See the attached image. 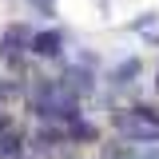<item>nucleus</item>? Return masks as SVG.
Segmentation results:
<instances>
[{
  "mask_svg": "<svg viewBox=\"0 0 159 159\" xmlns=\"http://www.w3.org/2000/svg\"><path fill=\"white\" fill-rule=\"evenodd\" d=\"M155 96H159V72H155Z\"/></svg>",
  "mask_w": 159,
  "mask_h": 159,
  "instance_id": "13",
  "label": "nucleus"
},
{
  "mask_svg": "<svg viewBox=\"0 0 159 159\" xmlns=\"http://www.w3.org/2000/svg\"><path fill=\"white\" fill-rule=\"evenodd\" d=\"M64 64V72H60V84L72 92L76 99H92L99 92V72H92V68H80V64H72V60L64 56L60 60Z\"/></svg>",
  "mask_w": 159,
  "mask_h": 159,
  "instance_id": "3",
  "label": "nucleus"
},
{
  "mask_svg": "<svg viewBox=\"0 0 159 159\" xmlns=\"http://www.w3.org/2000/svg\"><path fill=\"white\" fill-rule=\"evenodd\" d=\"M155 24H159V12H139L135 20H127V32H147Z\"/></svg>",
  "mask_w": 159,
  "mask_h": 159,
  "instance_id": "10",
  "label": "nucleus"
},
{
  "mask_svg": "<svg viewBox=\"0 0 159 159\" xmlns=\"http://www.w3.org/2000/svg\"><path fill=\"white\" fill-rule=\"evenodd\" d=\"M20 155H28V135L20 127L0 131V159H20Z\"/></svg>",
  "mask_w": 159,
  "mask_h": 159,
  "instance_id": "8",
  "label": "nucleus"
},
{
  "mask_svg": "<svg viewBox=\"0 0 159 159\" xmlns=\"http://www.w3.org/2000/svg\"><path fill=\"white\" fill-rule=\"evenodd\" d=\"M28 116H36L40 123H76L84 119V99H76L60 76H28V99H24Z\"/></svg>",
  "mask_w": 159,
  "mask_h": 159,
  "instance_id": "1",
  "label": "nucleus"
},
{
  "mask_svg": "<svg viewBox=\"0 0 159 159\" xmlns=\"http://www.w3.org/2000/svg\"><path fill=\"white\" fill-rule=\"evenodd\" d=\"M68 143L72 147H96V143H103V131L92 119H76V123H68Z\"/></svg>",
  "mask_w": 159,
  "mask_h": 159,
  "instance_id": "6",
  "label": "nucleus"
},
{
  "mask_svg": "<svg viewBox=\"0 0 159 159\" xmlns=\"http://www.w3.org/2000/svg\"><path fill=\"white\" fill-rule=\"evenodd\" d=\"M32 8H36L40 16H56V0H28Z\"/></svg>",
  "mask_w": 159,
  "mask_h": 159,
  "instance_id": "11",
  "label": "nucleus"
},
{
  "mask_svg": "<svg viewBox=\"0 0 159 159\" xmlns=\"http://www.w3.org/2000/svg\"><path fill=\"white\" fill-rule=\"evenodd\" d=\"M64 44H68L64 28H36V36L28 44V56L32 60H64Z\"/></svg>",
  "mask_w": 159,
  "mask_h": 159,
  "instance_id": "4",
  "label": "nucleus"
},
{
  "mask_svg": "<svg viewBox=\"0 0 159 159\" xmlns=\"http://www.w3.org/2000/svg\"><path fill=\"white\" fill-rule=\"evenodd\" d=\"M139 72H143V60L139 56H123L119 64H111V68L103 72V88H111V92H116V88H131L139 80Z\"/></svg>",
  "mask_w": 159,
  "mask_h": 159,
  "instance_id": "5",
  "label": "nucleus"
},
{
  "mask_svg": "<svg viewBox=\"0 0 159 159\" xmlns=\"http://www.w3.org/2000/svg\"><path fill=\"white\" fill-rule=\"evenodd\" d=\"M131 111H135V116H143L147 123H155V127H159V103H155V99H135V103H131Z\"/></svg>",
  "mask_w": 159,
  "mask_h": 159,
  "instance_id": "9",
  "label": "nucleus"
},
{
  "mask_svg": "<svg viewBox=\"0 0 159 159\" xmlns=\"http://www.w3.org/2000/svg\"><path fill=\"white\" fill-rule=\"evenodd\" d=\"M107 123H111V131H116L119 139H127V143H135V147L159 143V127L147 123L143 116H135L131 107H111V111H107Z\"/></svg>",
  "mask_w": 159,
  "mask_h": 159,
  "instance_id": "2",
  "label": "nucleus"
},
{
  "mask_svg": "<svg viewBox=\"0 0 159 159\" xmlns=\"http://www.w3.org/2000/svg\"><path fill=\"white\" fill-rule=\"evenodd\" d=\"M135 159H159V143H151V147H135Z\"/></svg>",
  "mask_w": 159,
  "mask_h": 159,
  "instance_id": "12",
  "label": "nucleus"
},
{
  "mask_svg": "<svg viewBox=\"0 0 159 159\" xmlns=\"http://www.w3.org/2000/svg\"><path fill=\"white\" fill-rule=\"evenodd\" d=\"M20 159H36V155H32V151H28V155H20Z\"/></svg>",
  "mask_w": 159,
  "mask_h": 159,
  "instance_id": "14",
  "label": "nucleus"
},
{
  "mask_svg": "<svg viewBox=\"0 0 159 159\" xmlns=\"http://www.w3.org/2000/svg\"><path fill=\"white\" fill-rule=\"evenodd\" d=\"M28 99V80L24 76H0V107H12Z\"/></svg>",
  "mask_w": 159,
  "mask_h": 159,
  "instance_id": "7",
  "label": "nucleus"
}]
</instances>
